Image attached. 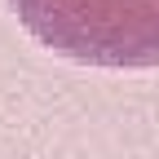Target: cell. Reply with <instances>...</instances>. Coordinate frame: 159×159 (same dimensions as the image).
I'll list each match as a JSON object with an SVG mask.
<instances>
[{
  "label": "cell",
  "mask_w": 159,
  "mask_h": 159,
  "mask_svg": "<svg viewBox=\"0 0 159 159\" xmlns=\"http://www.w3.org/2000/svg\"><path fill=\"white\" fill-rule=\"evenodd\" d=\"M40 44L84 66H159V0H9Z\"/></svg>",
  "instance_id": "1"
}]
</instances>
